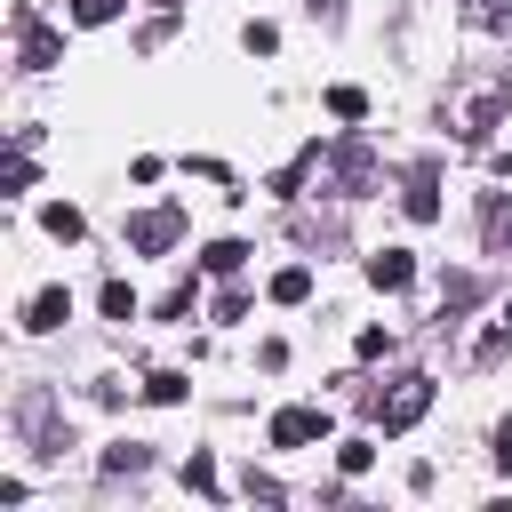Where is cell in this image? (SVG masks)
I'll return each instance as SVG.
<instances>
[{"label": "cell", "mask_w": 512, "mask_h": 512, "mask_svg": "<svg viewBox=\"0 0 512 512\" xmlns=\"http://www.w3.org/2000/svg\"><path fill=\"white\" fill-rule=\"evenodd\" d=\"M328 432V408H280L272 416V448H304V440H320Z\"/></svg>", "instance_id": "2"}, {"label": "cell", "mask_w": 512, "mask_h": 512, "mask_svg": "<svg viewBox=\"0 0 512 512\" xmlns=\"http://www.w3.org/2000/svg\"><path fill=\"white\" fill-rule=\"evenodd\" d=\"M24 64H32V72H48V64H56V32H40L32 16H24Z\"/></svg>", "instance_id": "6"}, {"label": "cell", "mask_w": 512, "mask_h": 512, "mask_svg": "<svg viewBox=\"0 0 512 512\" xmlns=\"http://www.w3.org/2000/svg\"><path fill=\"white\" fill-rule=\"evenodd\" d=\"M240 256H248L240 240H208V248H200V264H208V272H240Z\"/></svg>", "instance_id": "9"}, {"label": "cell", "mask_w": 512, "mask_h": 512, "mask_svg": "<svg viewBox=\"0 0 512 512\" xmlns=\"http://www.w3.org/2000/svg\"><path fill=\"white\" fill-rule=\"evenodd\" d=\"M144 392H152V400H160V408H168V400H184V376H168V368H160V376H152V384H144Z\"/></svg>", "instance_id": "15"}, {"label": "cell", "mask_w": 512, "mask_h": 512, "mask_svg": "<svg viewBox=\"0 0 512 512\" xmlns=\"http://www.w3.org/2000/svg\"><path fill=\"white\" fill-rule=\"evenodd\" d=\"M312 16H336V0H312Z\"/></svg>", "instance_id": "16"}, {"label": "cell", "mask_w": 512, "mask_h": 512, "mask_svg": "<svg viewBox=\"0 0 512 512\" xmlns=\"http://www.w3.org/2000/svg\"><path fill=\"white\" fill-rule=\"evenodd\" d=\"M104 312H112V320H128V312H136V296H128V280H104Z\"/></svg>", "instance_id": "14"}, {"label": "cell", "mask_w": 512, "mask_h": 512, "mask_svg": "<svg viewBox=\"0 0 512 512\" xmlns=\"http://www.w3.org/2000/svg\"><path fill=\"white\" fill-rule=\"evenodd\" d=\"M40 224H48V232H56V240H80V208H48V216H40Z\"/></svg>", "instance_id": "13"}, {"label": "cell", "mask_w": 512, "mask_h": 512, "mask_svg": "<svg viewBox=\"0 0 512 512\" xmlns=\"http://www.w3.org/2000/svg\"><path fill=\"white\" fill-rule=\"evenodd\" d=\"M64 312H72V296H64V288H40V296L24 304V328H64Z\"/></svg>", "instance_id": "5"}, {"label": "cell", "mask_w": 512, "mask_h": 512, "mask_svg": "<svg viewBox=\"0 0 512 512\" xmlns=\"http://www.w3.org/2000/svg\"><path fill=\"white\" fill-rule=\"evenodd\" d=\"M120 0H72V24H112Z\"/></svg>", "instance_id": "12"}, {"label": "cell", "mask_w": 512, "mask_h": 512, "mask_svg": "<svg viewBox=\"0 0 512 512\" xmlns=\"http://www.w3.org/2000/svg\"><path fill=\"white\" fill-rule=\"evenodd\" d=\"M176 224H184L176 208H152V216H136V224H128V248H136V256H160V248L176 240Z\"/></svg>", "instance_id": "3"}, {"label": "cell", "mask_w": 512, "mask_h": 512, "mask_svg": "<svg viewBox=\"0 0 512 512\" xmlns=\"http://www.w3.org/2000/svg\"><path fill=\"white\" fill-rule=\"evenodd\" d=\"M304 296H312V272H304V264L272 272V304H304Z\"/></svg>", "instance_id": "7"}, {"label": "cell", "mask_w": 512, "mask_h": 512, "mask_svg": "<svg viewBox=\"0 0 512 512\" xmlns=\"http://www.w3.org/2000/svg\"><path fill=\"white\" fill-rule=\"evenodd\" d=\"M368 280H376V288H408V280H416L408 248H384V256H368Z\"/></svg>", "instance_id": "4"}, {"label": "cell", "mask_w": 512, "mask_h": 512, "mask_svg": "<svg viewBox=\"0 0 512 512\" xmlns=\"http://www.w3.org/2000/svg\"><path fill=\"white\" fill-rule=\"evenodd\" d=\"M464 16L488 24V32H504V24H512V0H464Z\"/></svg>", "instance_id": "10"}, {"label": "cell", "mask_w": 512, "mask_h": 512, "mask_svg": "<svg viewBox=\"0 0 512 512\" xmlns=\"http://www.w3.org/2000/svg\"><path fill=\"white\" fill-rule=\"evenodd\" d=\"M328 112H336V120H360L368 96H360V88H328Z\"/></svg>", "instance_id": "11"}, {"label": "cell", "mask_w": 512, "mask_h": 512, "mask_svg": "<svg viewBox=\"0 0 512 512\" xmlns=\"http://www.w3.org/2000/svg\"><path fill=\"white\" fill-rule=\"evenodd\" d=\"M408 216H416V224H432V216H440V192H432V176H416V184H408Z\"/></svg>", "instance_id": "8"}, {"label": "cell", "mask_w": 512, "mask_h": 512, "mask_svg": "<svg viewBox=\"0 0 512 512\" xmlns=\"http://www.w3.org/2000/svg\"><path fill=\"white\" fill-rule=\"evenodd\" d=\"M424 408H432V376H400V392H392V400H376L384 432H408V424H416Z\"/></svg>", "instance_id": "1"}]
</instances>
